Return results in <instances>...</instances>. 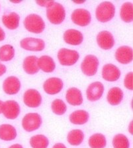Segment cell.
Returning <instances> with one entry per match:
<instances>
[{"label":"cell","mask_w":133,"mask_h":148,"mask_svg":"<svg viewBox=\"0 0 133 148\" xmlns=\"http://www.w3.org/2000/svg\"><path fill=\"white\" fill-rule=\"evenodd\" d=\"M115 14V7L109 1H103L97 7L95 17L98 21L101 23L109 21Z\"/></svg>","instance_id":"cell-1"},{"label":"cell","mask_w":133,"mask_h":148,"mask_svg":"<svg viewBox=\"0 0 133 148\" xmlns=\"http://www.w3.org/2000/svg\"><path fill=\"white\" fill-rule=\"evenodd\" d=\"M46 17L51 23L59 25L66 17V11L62 5L55 1L46 9Z\"/></svg>","instance_id":"cell-2"},{"label":"cell","mask_w":133,"mask_h":148,"mask_svg":"<svg viewBox=\"0 0 133 148\" xmlns=\"http://www.w3.org/2000/svg\"><path fill=\"white\" fill-rule=\"evenodd\" d=\"M24 26L31 33L39 34L44 30L45 23L42 17L37 14H30L24 20Z\"/></svg>","instance_id":"cell-3"},{"label":"cell","mask_w":133,"mask_h":148,"mask_svg":"<svg viewBox=\"0 0 133 148\" xmlns=\"http://www.w3.org/2000/svg\"><path fill=\"white\" fill-rule=\"evenodd\" d=\"M58 59L63 66H72L75 64L80 58L78 51L62 48L58 52Z\"/></svg>","instance_id":"cell-4"},{"label":"cell","mask_w":133,"mask_h":148,"mask_svg":"<svg viewBox=\"0 0 133 148\" xmlns=\"http://www.w3.org/2000/svg\"><path fill=\"white\" fill-rule=\"evenodd\" d=\"M42 120L38 113H28L22 120V127L25 130L31 132L37 130L42 125Z\"/></svg>","instance_id":"cell-5"},{"label":"cell","mask_w":133,"mask_h":148,"mask_svg":"<svg viewBox=\"0 0 133 148\" xmlns=\"http://www.w3.org/2000/svg\"><path fill=\"white\" fill-rule=\"evenodd\" d=\"M99 67V60L93 55H88L81 64V70L85 75L92 77L95 75Z\"/></svg>","instance_id":"cell-6"},{"label":"cell","mask_w":133,"mask_h":148,"mask_svg":"<svg viewBox=\"0 0 133 148\" xmlns=\"http://www.w3.org/2000/svg\"><path fill=\"white\" fill-rule=\"evenodd\" d=\"M21 47L27 51H42L45 47V42L43 40L38 38L27 37L20 42Z\"/></svg>","instance_id":"cell-7"},{"label":"cell","mask_w":133,"mask_h":148,"mask_svg":"<svg viewBox=\"0 0 133 148\" xmlns=\"http://www.w3.org/2000/svg\"><path fill=\"white\" fill-rule=\"evenodd\" d=\"M21 108L19 104L15 100H8L3 103L2 113L6 118L15 120L19 116Z\"/></svg>","instance_id":"cell-8"},{"label":"cell","mask_w":133,"mask_h":148,"mask_svg":"<svg viewBox=\"0 0 133 148\" xmlns=\"http://www.w3.org/2000/svg\"><path fill=\"white\" fill-rule=\"evenodd\" d=\"M72 20L74 23L79 26L88 25L91 20V16L89 11L85 9H77L72 14Z\"/></svg>","instance_id":"cell-9"},{"label":"cell","mask_w":133,"mask_h":148,"mask_svg":"<svg viewBox=\"0 0 133 148\" xmlns=\"http://www.w3.org/2000/svg\"><path fill=\"white\" fill-rule=\"evenodd\" d=\"M64 86L62 79L56 77H52L47 79L43 84V89L45 92L50 95L58 94Z\"/></svg>","instance_id":"cell-10"},{"label":"cell","mask_w":133,"mask_h":148,"mask_svg":"<svg viewBox=\"0 0 133 148\" xmlns=\"http://www.w3.org/2000/svg\"><path fill=\"white\" fill-rule=\"evenodd\" d=\"M23 102L29 108H37L42 103V96L35 89H29L23 95Z\"/></svg>","instance_id":"cell-11"},{"label":"cell","mask_w":133,"mask_h":148,"mask_svg":"<svg viewBox=\"0 0 133 148\" xmlns=\"http://www.w3.org/2000/svg\"><path fill=\"white\" fill-rule=\"evenodd\" d=\"M104 92V86L101 82H94L89 85L86 90L87 98L91 102L100 99Z\"/></svg>","instance_id":"cell-12"},{"label":"cell","mask_w":133,"mask_h":148,"mask_svg":"<svg viewBox=\"0 0 133 148\" xmlns=\"http://www.w3.org/2000/svg\"><path fill=\"white\" fill-rule=\"evenodd\" d=\"M96 40L99 47L104 50H109L115 45L113 36L107 31H100L97 35Z\"/></svg>","instance_id":"cell-13"},{"label":"cell","mask_w":133,"mask_h":148,"mask_svg":"<svg viewBox=\"0 0 133 148\" xmlns=\"http://www.w3.org/2000/svg\"><path fill=\"white\" fill-rule=\"evenodd\" d=\"M21 88V82L19 78L14 76H11L3 81V91L9 95H16Z\"/></svg>","instance_id":"cell-14"},{"label":"cell","mask_w":133,"mask_h":148,"mask_svg":"<svg viewBox=\"0 0 133 148\" xmlns=\"http://www.w3.org/2000/svg\"><path fill=\"white\" fill-rule=\"evenodd\" d=\"M121 71L113 64H107L102 69V77L109 82H115L121 77Z\"/></svg>","instance_id":"cell-15"},{"label":"cell","mask_w":133,"mask_h":148,"mask_svg":"<svg viewBox=\"0 0 133 148\" xmlns=\"http://www.w3.org/2000/svg\"><path fill=\"white\" fill-rule=\"evenodd\" d=\"M132 49L128 46H121L117 49L115 59L119 62L127 64L132 60Z\"/></svg>","instance_id":"cell-16"},{"label":"cell","mask_w":133,"mask_h":148,"mask_svg":"<svg viewBox=\"0 0 133 148\" xmlns=\"http://www.w3.org/2000/svg\"><path fill=\"white\" fill-rule=\"evenodd\" d=\"M64 41L71 45H79L83 42V36L80 31L74 29H68L63 35Z\"/></svg>","instance_id":"cell-17"},{"label":"cell","mask_w":133,"mask_h":148,"mask_svg":"<svg viewBox=\"0 0 133 148\" xmlns=\"http://www.w3.org/2000/svg\"><path fill=\"white\" fill-rule=\"evenodd\" d=\"M66 98L68 103L72 106H80L83 103L82 92L77 88H70L66 92Z\"/></svg>","instance_id":"cell-18"},{"label":"cell","mask_w":133,"mask_h":148,"mask_svg":"<svg viewBox=\"0 0 133 148\" xmlns=\"http://www.w3.org/2000/svg\"><path fill=\"white\" fill-rule=\"evenodd\" d=\"M23 68L26 73L29 75H35L39 71L38 66V58L36 56H29L23 60Z\"/></svg>","instance_id":"cell-19"},{"label":"cell","mask_w":133,"mask_h":148,"mask_svg":"<svg viewBox=\"0 0 133 148\" xmlns=\"http://www.w3.org/2000/svg\"><path fill=\"white\" fill-rule=\"evenodd\" d=\"M20 17L17 13L11 12L3 15L2 17V22L7 28L11 30H14L19 25Z\"/></svg>","instance_id":"cell-20"},{"label":"cell","mask_w":133,"mask_h":148,"mask_svg":"<svg viewBox=\"0 0 133 148\" xmlns=\"http://www.w3.org/2000/svg\"><path fill=\"white\" fill-rule=\"evenodd\" d=\"M38 66L44 73H52L55 71L56 64L53 59L48 55H43L38 59Z\"/></svg>","instance_id":"cell-21"},{"label":"cell","mask_w":133,"mask_h":148,"mask_svg":"<svg viewBox=\"0 0 133 148\" xmlns=\"http://www.w3.org/2000/svg\"><path fill=\"white\" fill-rule=\"evenodd\" d=\"M123 92L119 87H113L109 90L107 95V102L112 106L121 104L123 98Z\"/></svg>","instance_id":"cell-22"},{"label":"cell","mask_w":133,"mask_h":148,"mask_svg":"<svg viewBox=\"0 0 133 148\" xmlns=\"http://www.w3.org/2000/svg\"><path fill=\"white\" fill-rule=\"evenodd\" d=\"M89 113L83 110L74 111L69 116V120L72 124L76 125H83L88 122Z\"/></svg>","instance_id":"cell-23"},{"label":"cell","mask_w":133,"mask_h":148,"mask_svg":"<svg viewBox=\"0 0 133 148\" xmlns=\"http://www.w3.org/2000/svg\"><path fill=\"white\" fill-rule=\"evenodd\" d=\"M17 137L16 129L10 124L0 125V139L3 141H12Z\"/></svg>","instance_id":"cell-24"},{"label":"cell","mask_w":133,"mask_h":148,"mask_svg":"<svg viewBox=\"0 0 133 148\" xmlns=\"http://www.w3.org/2000/svg\"><path fill=\"white\" fill-rule=\"evenodd\" d=\"M84 134L81 130L76 129L70 131L68 134L67 140L70 144L74 146H77L83 142Z\"/></svg>","instance_id":"cell-25"},{"label":"cell","mask_w":133,"mask_h":148,"mask_svg":"<svg viewBox=\"0 0 133 148\" xmlns=\"http://www.w3.org/2000/svg\"><path fill=\"white\" fill-rule=\"evenodd\" d=\"M88 143L91 148H105L107 145V141L103 134L98 133L90 136Z\"/></svg>","instance_id":"cell-26"},{"label":"cell","mask_w":133,"mask_h":148,"mask_svg":"<svg viewBox=\"0 0 133 148\" xmlns=\"http://www.w3.org/2000/svg\"><path fill=\"white\" fill-rule=\"evenodd\" d=\"M120 16L125 23H130L133 19V6L131 3L127 2L123 3L121 8Z\"/></svg>","instance_id":"cell-27"},{"label":"cell","mask_w":133,"mask_h":148,"mask_svg":"<svg viewBox=\"0 0 133 148\" xmlns=\"http://www.w3.org/2000/svg\"><path fill=\"white\" fill-rule=\"evenodd\" d=\"M30 145L33 148H47L49 145L48 138L42 134L31 137Z\"/></svg>","instance_id":"cell-28"},{"label":"cell","mask_w":133,"mask_h":148,"mask_svg":"<svg viewBox=\"0 0 133 148\" xmlns=\"http://www.w3.org/2000/svg\"><path fill=\"white\" fill-rule=\"evenodd\" d=\"M15 56V49L12 45H5L0 47V60L10 61Z\"/></svg>","instance_id":"cell-29"},{"label":"cell","mask_w":133,"mask_h":148,"mask_svg":"<svg viewBox=\"0 0 133 148\" xmlns=\"http://www.w3.org/2000/svg\"><path fill=\"white\" fill-rule=\"evenodd\" d=\"M113 145L114 148H129L130 142L127 136L119 134L113 139Z\"/></svg>","instance_id":"cell-30"},{"label":"cell","mask_w":133,"mask_h":148,"mask_svg":"<svg viewBox=\"0 0 133 148\" xmlns=\"http://www.w3.org/2000/svg\"><path fill=\"white\" fill-rule=\"evenodd\" d=\"M52 111L54 114L58 116H62L66 113L67 106L64 101L61 99H55L52 102Z\"/></svg>","instance_id":"cell-31"},{"label":"cell","mask_w":133,"mask_h":148,"mask_svg":"<svg viewBox=\"0 0 133 148\" xmlns=\"http://www.w3.org/2000/svg\"><path fill=\"white\" fill-rule=\"evenodd\" d=\"M133 73L132 72L127 73L125 77L124 80V85H125V88H127L130 90H133Z\"/></svg>","instance_id":"cell-32"},{"label":"cell","mask_w":133,"mask_h":148,"mask_svg":"<svg viewBox=\"0 0 133 148\" xmlns=\"http://www.w3.org/2000/svg\"><path fill=\"white\" fill-rule=\"evenodd\" d=\"M55 1H36V3H37L38 5L42 7H45V8H48L49 6H50L52 4H53Z\"/></svg>","instance_id":"cell-33"},{"label":"cell","mask_w":133,"mask_h":148,"mask_svg":"<svg viewBox=\"0 0 133 148\" xmlns=\"http://www.w3.org/2000/svg\"><path fill=\"white\" fill-rule=\"evenodd\" d=\"M6 71H7L6 66L4 65V64L0 62V77L4 75V74L6 73Z\"/></svg>","instance_id":"cell-34"},{"label":"cell","mask_w":133,"mask_h":148,"mask_svg":"<svg viewBox=\"0 0 133 148\" xmlns=\"http://www.w3.org/2000/svg\"><path fill=\"white\" fill-rule=\"evenodd\" d=\"M5 37V33L4 31L2 29V28L0 27V41H3Z\"/></svg>","instance_id":"cell-35"},{"label":"cell","mask_w":133,"mask_h":148,"mask_svg":"<svg viewBox=\"0 0 133 148\" xmlns=\"http://www.w3.org/2000/svg\"><path fill=\"white\" fill-rule=\"evenodd\" d=\"M53 148H66V145L62 143H58L54 145Z\"/></svg>","instance_id":"cell-36"},{"label":"cell","mask_w":133,"mask_h":148,"mask_svg":"<svg viewBox=\"0 0 133 148\" xmlns=\"http://www.w3.org/2000/svg\"><path fill=\"white\" fill-rule=\"evenodd\" d=\"M9 148H23V147L21 145L18 144V143H16V144L12 145H11V146H10Z\"/></svg>","instance_id":"cell-37"},{"label":"cell","mask_w":133,"mask_h":148,"mask_svg":"<svg viewBox=\"0 0 133 148\" xmlns=\"http://www.w3.org/2000/svg\"><path fill=\"white\" fill-rule=\"evenodd\" d=\"M128 131H129V132L131 134H132V121L131 122H130V124L129 125V126H128Z\"/></svg>","instance_id":"cell-38"},{"label":"cell","mask_w":133,"mask_h":148,"mask_svg":"<svg viewBox=\"0 0 133 148\" xmlns=\"http://www.w3.org/2000/svg\"><path fill=\"white\" fill-rule=\"evenodd\" d=\"M3 102L0 100V114L2 113V106H3Z\"/></svg>","instance_id":"cell-39"},{"label":"cell","mask_w":133,"mask_h":148,"mask_svg":"<svg viewBox=\"0 0 133 148\" xmlns=\"http://www.w3.org/2000/svg\"><path fill=\"white\" fill-rule=\"evenodd\" d=\"M74 3L82 4V3H85V1H74Z\"/></svg>","instance_id":"cell-40"},{"label":"cell","mask_w":133,"mask_h":148,"mask_svg":"<svg viewBox=\"0 0 133 148\" xmlns=\"http://www.w3.org/2000/svg\"><path fill=\"white\" fill-rule=\"evenodd\" d=\"M11 2H12V3H21V1H11Z\"/></svg>","instance_id":"cell-41"}]
</instances>
